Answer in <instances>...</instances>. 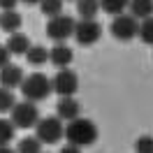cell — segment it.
Wrapping results in <instances>:
<instances>
[{"instance_id": "6da1fadb", "label": "cell", "mask_w": 153, "mask_h": 153, "mask_svg": "<svg viewBox=\"0 0 153 153\" xmlns=\"http://www.w3.org/2000/svg\"><path fill=\"white\" fill-rule=\"evenodd\" d=\"M65 139H67V144H74L79 149L91 146L97 139V128L93 121L79 116V118H74V121H70L65 125Z\"/></svg>"}, {"instance_id": "7a4b0ae2", "label": "cell", "mask_w": 153, "mask_h": 153, "mask_svg": "<svg viewBox=\"0 0 153 153\" xmlns=\"http://www.w3.org/2000/svg\"><path fill=\"white\" fill-rule=\"evenodd\" d=\"M21 93L23 97L28 100V102H39V100H47L51 93H53V86H51V79L47 74H42V72H33L30 76L23 79V84H21Z\"/></svg>"}, {"instance_id": "3957f363", "label": "cell", "mask_w": 153, "mask_h": 153, "mask_svg": "<svg viewBox=\"0 0 153 153\" xmlns=\"http://www.w3.org/2000/svg\"><path fill=\"white\" fill-rule=\"evenodd\" d=\"M35 137L42 144H58V139L65 137V125L58 116H47V118H39L35 125Z\"/></svg>"}, {"instance_id": "277c9868", "label": "cell", "mask_w": 153, "mask_h": 153, "mask_svg": "<svg viewBox=\"0 0 153 153\" xmlns=\"http://www.w3.org/2000/svg\"><path fill=\"white\" fill-rule=\"evenodd\" d=\"M109 33H111V37L121 39V42H128V39H132V37L139 35V21L134 19L132 14H118V16H114V21H111Z\"/></svg>"}, {"instance_id": "5b68a950", "label": "cell", "mask_w": 153, "mask_h": 153, "mask_svg": "<svg viewBox=\"0 0 153 153\" xmlns=\"http://www.w3.org/2000/svg\"><path fill=\"white\" fill-rule=\"evenodd\" d=\"M39 121V111L33 102H16V107L12 109V123L14 128H21V130H28V128H35Z\"/></svg>"}, {"instance_id": "8992f818", "label": "cell", "mask_w": 153, "mask_h": 153, "mask_svg": "<svg viewBox=\"0 0 153 153\" xmlns=\"http://www.w3.org/2000/svg\"><path fill=\"white\" fill-rule=\"evenodd\" d=\"M74 19L72 16H65V14H60L56 19H49L47 23V35L49 39H53L56 44H63L67 37H72L74 35Z\"/></svg>"}, {"instance_id": "52a82bcc", "label": "cell", "mask_w": 153, "mask_h": 153, "mask_svg": "<svg viewBox=\"0 0 153 153\" xmlns=\"http://www.w3.org/2000/svg\"><path fill=\"white\" fill-rule=\"evenodd\" d=\"M51 86H53V91H56L60 97H74L76 88H79V76H76L70 67L58 70L56 76L51 79Z\"/></svg>"}, {"instance_id": "ba28073f", "label": "cell", "mask_w": 153, "mask_h": 153, "mask_svg": "<svg viewBox=\"0 0 153 153\" xmlns=\"http://www.w3.org/2000/svg\"><path fill=\"white\" fill-rule=\"evenodd\" d=\"M74 37L79 44H84V47H91V44H95L97 39L102 37V26L97 23V19H91V21H79L74 26Z\"/></svg>"}, {"instance_id": "9c48e42d", "label": "cell", "mask_w": 153, "mask_h": 153, "mask_svg": "<svg viewBox=\"0 0 153 153\" xmlns=\"http://www.w3.org/2000/svg\"><path fill=\"white\" fill-rule=\"evenodd\" d=\"M23 70H21L19 65H7L0 70V86L2 88H10V91H14V88H19L21 84H23Z\"/></svg>"}, {"instance_id": "30bf717a", "label": "cell", "mask_w": 153, "mask_h": 153, "mask_svg": "<svg viewBox=\"0 0 153 153\" xmlns=\"http://www.w3.org/2000/svg\"><path fill=\"white\" fill-rule=\"evenodd\" d=\"M56 114L60 121H74V118H79V114H81V107H79V102H76L74 97H60L56 105Z\"/></svg>"}, {"instance_id": "8fae6325", "label": "cell", "mask_w": 153, "mask_h": 153, "mask_svg": "<svg viewBox=\"0 0 153 153\" xmlns=\"http://www.w3.org/2000/svg\"><path fill=\"white\" fill-rule=\"evenodd\" d=\"M72 58H74V53H72V49L67 47V44H56V47L49 51V63H53L58 70L70 67Z\"/></svg>"}, {"instance_id": "7c38bea8", "label": "cell", "mask_w": 153, "mask_h": 153, "mask_svg": "<svg viewBox=\"0 0 153 153\" xmlns=\"http://www.w3.org/2000/svg\"><path fill=\"white\" fill-rule=\"evenodd\" d=\"M7 51H10L12 56H21V53H28V49L33 47L30 44V39H28V35H23V33H14V35H10V39H7Z\"/></svg>"}, {"instance_id": "4fadbf2b", "label": "cell", "mask_w": 153, "mask_h": 153, "mask_svg": "<svg viewBox=\"0 0 153 153\" xmlns=\"http://www.w3.org/2000/svg\"><path fill=\"white\" fill-rule=\"evenodd\" d=\"M128 10H130L128 14H132L137 21L151 19L153 16V0H130Z\"/></svg>"}, {"instance_id": "5bb4252c", "label": "cell", "mask_w": 153, "mask_h": 153, "mask_svg": "<svg viewBox=\"0 0 153 153\" xmlns=\"http://www.w3.org/2000/svg\"><path fill=\"white\" fill-rule=\"evenodd\" d=\"M0 28L5 30V33H19L21 30V14L16 10H10V12H0Z\"/></svg>"}, {"instance_id": "9a60e30c", "label": "cell", "mask_w": 153, "mask_h": 153, "mask_svg": "<svg viewBox=\"0 0 153 153\" xmlns=\"http://www.w3.org/2000/svg\"><path fill=\"white\" fill-rule=\"evenodd\" d=\"M76 12H79V16L84 21L95 19L97 12H100V0H79L76 2Z\"/></svg>"}, {"instance_id": "2e32d148", "label": "cell", "mask_w": 153, "mask_h": 153, "mask_svg": "<svg viewBox=\"0 0 153 153\" xmlns=\"http://www.w3.org/2000/svg\"><path fill=\"white\" fill-rule=\"evenodd\" d=\"M26 60H28L33 67L44 65V63H49V49L39 47V44H33V47L28 49V53H26Z\"/></svg>"}, {"instance_id": "e0dca14e", "label": "cell", "mask_w": 153, "mask_h": 153, "mask_svg": "<svg viewBox=\"0 0 153 153\" xmlns=\"http://www.w3.org/2000/svg\"><path fill=\"white\" fill-rule=\"evenodd\" d=\"M130 5V0H100V10L111 14V16H118V14H125Z\"/></svg>"}, {"instance_id": "ac0fdd59", "label": "cell", "mask_w": 153, "mask_h": 153, "mask_svg": "<svg viewBox=\"0 0 153 153\" xmlns=\"http://www.w3.org/2000/svg\"><path fill=\"white\" fill-rule=\"evenodd\" d=\"M39 10H42L44 16L56 19V16L63 14V0H42V2H39Z\"/></svg>"}, {"instance_id": "d6986e66", "label": "cell", "mask_w": 153, "mask_h": 153, "mask_svg": "<svg viewBox=\"0 0 153 153\" xmlns=\"http://www.w3.org/2000/svg\"><path fill=\"white\" fill-rule=\"evenodd\" d=\"M16 107V97H14V91H10V88H2L0 86V114H7L12 109Z\"/></svg>"}, {"instance_id": "ffe728a7", "label": "cell", "mask_w": 153, "mask_h": 153, "mask_svg": "<svg viewBox=\"0 0 153 153\" xmlns=\"http://www.w3.org/2000/svg\"><path fill=\"white\" fill-rule=\"evenodd\" d=\"M16 153H42V142L37 137H23L16 146Z\"/></svg>"}, {"instance_id": "44dd1931", "label": "cell", "mask_w": 153, "mask_h": 153, "mask_svg": "<svg viewBox=\"0 0 153 153\" xmlns=\"http://www.w3.org/2000/svg\"><path fill=\"white\" fill-rule=\"evenodd\" d=\"M14 123L7 121V118H0V146H7V144L14 139Z\"/></svg>"}, {"instance_id": "7402d4cb", "label": "cell", "mask_w": 153, "mask_h": 153, "mask_svg": "<svg viewBox=\"0 0 153 153\" xmlns=\"http://www.w3.org/2000/svg\"><path fill=\"white\" fill-rule=\"evenodd\" d=\"M139 37L144 44H153V16L139 21Z\"/></svg>"}, {"instance_id": "603a6c76", "label": "cell", "mask_w": 153, "mask_h": 153, "mask_svg": "<svg viewBox=\"0 0 153 153\" xmlns=\"http://www.w3.org/2000/svg\"><path fill=\"white\" fill-rule=\"evenodd\" d=\"M134 151L137 153H153V137H139L137 142H134Z\"/></svg>"}, {"instance_id": "cb8c5ba5", "label": "cell", "mask_w": 153, "mask_h": 153, "mask_svg": "<svg viewBox=\"0 0 153 153\" xmlns=\"http://www.w3.org/2000/svg\"><path fill=\"white\" fill-rule=\"evenodd\" d=\"M10 58H12V53L7 51V47H5V44H0V70L10 65Z\"/></svg>"}, {"instance_id": "d4e9b609", "label": "cell", "mask_w": 153, "mask_h": 153, "mask_svg": "<svg viewBox=\"0 0 153 153\" xmlns=\"http://www.w3.org/2000/svg\"><path fill=\"white\" fill-rule=\"evenodd\" d=\"M16 2H19V0H0V10H2V12L16 10Z\"/></svg>"}, {"instance_id": "484cf974", "label": "cell", "mask_w": 153, "mask_h": 153, "mask_svg": "<svg viewBox=\"0 0 153 153\" xmlns=\"http://www.w3.org/2000/svg\"><path fill=\"white\" fill-rule=\"evenodd\" d=\"M60 153H81V149L74 146V144H65V146L60 149Z\"/></svg>"}, {"instance_id": "4316f807", "label": "cell", "mask_w": 153, "mask_h": 153, "mask_svg": "<svg viewBox=\"0 0 153 153\" xmlns=\"http://www.w3.org/2000/svg\"><path fill=\"white\" fill-rule=\"evenodd\" d=\"M0 153H16V151H12L10 146H0Z\"/></svg>"}, {"instance_id": "83f0119b", "label": "cell", "mask_w": 153, "mask_h": 153, "mask_svg": "<svg viewBox=\"0 0 153 153\" xmlns=\"http://www.w3.org/2000/svg\"><path fill=\"white\" fill-rule=\"evenodd\" d=\"M21 2H26V5H39L42 0H21Z\"/></svg>"}, {"instance_id": "f1b7e54d", "label": "cell", "mask_w": 153, "mask_h": 153, "mask_svg": "<svg viewBox=\"0 0 153 153\" xmlns=\"http://www.w3.org/2000/svg\"><path fill=\"white\" fill-rule=\"evenodd\" d=\"M76 2H79V0H76Z\"/></svg>"}]
</instances>
